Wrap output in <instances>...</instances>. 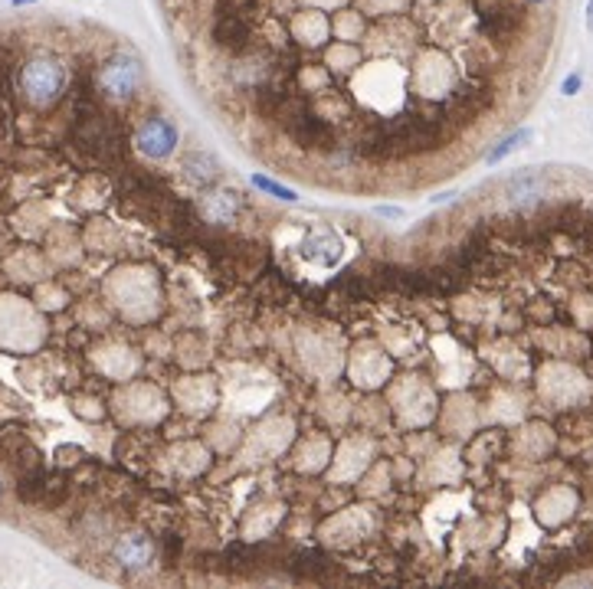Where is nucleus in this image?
<instances>
[{"instance_id": "6e6552de", "label": "nucleus", "mask_w": 593, "mask_h": 589, "mask_svg": "<svg viewBox=\"0 0 593 589\" xmlns=\"http://www.w3.org/2000/svg\"><path fill=\"white\" fill-rule=\"evenodd\" d=\"M253 184H256V187L263 190V194H269V196H279V200H295V190L282 187V184H275V180L263 177V174H256V177H253Z\"/></svg>"}, {"instance_id": "f257e3e1", "label": "nucleus", "mask_w": 593, "mask_h": 589, "mask_svg": "<svg viewBox=\"0 0 593 589\" xmlns=\"http://www.w3.org/2000/svg\"><path fill=\"white\" fill-rule=\"evenodd\" d=\"M560 0H164L190 66L325 171L436 151L550 43Z\"/></svg>"}, {"instance_id": "20e7f679", "label": "nucleus", "mask_w": 593, "mask_h": 589, "mask_svg": "<svg viewBox=\"0 0 593 589\" xmlns=\"http://www.w3.org/2000/svg\"><path fill=\"white\" fill-rule=\"evenodd\" d=\"M177 141H181V131H177V125L167 119H148L145 125L135 131V147L145 154V157H151V161L171 157Z\"/></svg>"}, {"instance_id": "7ed1b4c3", "label": "nucleus", "mask_w": 593, "mask_h": 589, "mask_svg": "<svg viewBox=\"0 0 593 589\" xmlns=\"http://www.w3.org/2000/svg\"><path fill=\"white\" fill-rule=\"evenodd\" d=\"M141 82H145V66L129 50L112 52L102 66L95 69V89L109 102H131L138 95V89H141Z\"/></svg>"}, {"instance_id": "f03ea898", "label": "nucleus", "mask_w": 593, "mask_h": 589, "mask_svg": "<svg viewBox=\"0 0 593 589\" xmlns=\"http://www.w3.org/2000/svg\"><path fill=\"white\" fill-rule=\"evenodd\" d=\"M69 86V66L60 52L36 50L30 52L17 66V92L26 105L33 109H53L66 95Z\"/></svg>"}, {"instance_id": "39448f33", "label": "nucleus", "mask_w": 593, "mask_h": 589, "mask_svg": "<svg viewBox=\"0 0 593 589\" xmlns=\"http://www.w3.org/2000/svg\"><path fill=\"white\" fill-rule=\"evenodd\" d=\"M112 560L119 570L141 573L155 564V544H151V537H145V534L129 530V534H121L112 544Z\"/></svg>"}, {"instance_id": "f8f14e48", "label": "nucleus", "mask_w": 593, "mask_h": 589, "mask_svg": "<svg viewBox=\"0 0 593 589\" xmlns=\"http://www.w3.org/2000/svg\"><path fill=\"white\" fill-rule=\"evenodd\" d=\"M0 498H4V481H0Z\"/></svg>"}, {"instance_id": "9d476101", "label": "nucleus", "mask_w": 593, "mask_h": 589, "mask_svg": "<svg viewBox=\"0 0 593 589\" xmlns=\"http://www.w3.org/2000/svg\"><path fill=\"white\" fill-rule=\"evenodd\" d=\"M587 24H590V30H593V0L587 4Z\"/></svg>"}, {"instance_id": "1a4fd4ad", "label": "nucleus", "mask_w": 593, "mask_h": 589, "mask_svg": "<svg viewBox=\"0 0 593 589\" xmlns=\"http://www.w3.org/2000/svg\"><path fill=\"white\" fill-rule=\"evenodd\" d=\"M577 86H580V76H570L568 82H564V95H574Z\"/></svg>"}, {"instance_id": "423d86ee", "label": "nucleus", "mask_w": 593, "mask_h": 589, "mask_svg": "<svg viewBox=\"0 0 593 589\" xmlns=\"http://www.w3.org/2000/svg\"><path fill=\"white\" fill-rule=\"evenodd\" d=\"M200 206H204V214L214 223H230L233 216L240 214L243 204H240V194H233V190H220V194L214 190V194L204 196V204Z\"/></svg>"}, {"instance_id": "9b49d317", "label": "nucleus", "mask_w": 593, "mask_h": 589, "mask_svg": "<svg viewBox=\"0 0 593 589\" xmlns=\"http://www.w3.org/2000/svg\"><path fill=\"white\" fill-rule=\"evenodd\" d=\"M14 7H26V4H36V0H10Z\"/></svg>"}, {"instance_id": "0eeeda50", "label": "nucleus", "mask_w": 593, "mask_h": 589, "mask_svg": "<svg viewBox=\"0 0 593 589\" xmlns=\"http://www.w3.org/2000/svg\"><path fill=\"white\" fill-rule=\"evenodd\" d=\"M528 138H531V131H525V128H521V131H515V135H512V138H505V141H502V145L495 147V151H492L489 157H485V161H489V164H499L502 157H505V154L518 151V147H521V141H528Z\"/></svg>"}]
</instances>
